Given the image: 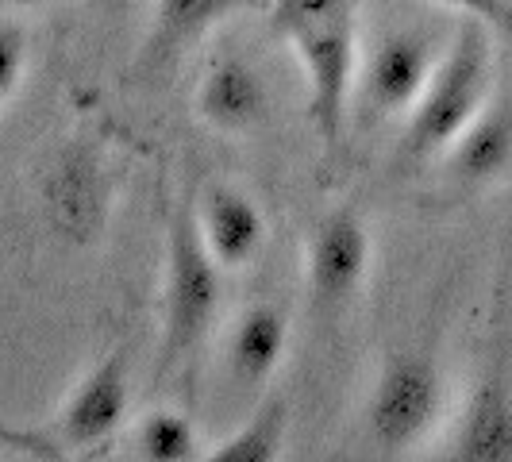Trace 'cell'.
I'll return each instance as SVG.
<instances>
[{
	"instance_id": "obj_1",
	"label": "cell",
	"mask_w": 512,
	"mask_h": 462,
	"mask_svg": "<svg viewBox=\"0 0 512 462\" xmlns=\"http://www.w3.org/2000/svg\"><path fill=\"white\" fill-rule=\"evenodd\" d=\"M270 31L297 54L308 85V116L324 151L339 154L347 97L355 85V0H274Z\"/></svg>"
},
{
	"instance_id": "obj_2",
	"label": "cell",
	"mask_w": 512,
	"mask_h": 462,
	"mask_svg": "<svg viewBox=\"0 0 512 462\" xmlns=\"http://www.w3.org/2000/svg\"><path fill=\"white\" fill-rule=\"evenodd\" d=\"M493 81V27L466 20L443 47L436 74L405 120V158L424 162L443 154L462 128L489 104Z\"/></svg>"
},
{
	"instance_id": "obj_3",
	"label": "cell",
	"mask_w": 512,
	"mask_h": 462,
	"mask_svg": "<svg viewBox=\"0 0 512 462\" xmlns=\"http://www.w3.org/2000/svg\"><path fill=\"white\" fill-rule=\"evenodd\" d=\"M220 270L224 266L212 258L201 239L197 212L181 205L170 220V247H166V339H162L166 366L205 339L220 308Z\"/></svg>"
},
{
	"instance_id": "obj_4",
	"label": "cell",
	"mask_w": 512,
	"mask_h": 462,
	"mask_svg": "<svg viewBox=\"0 0 512 462\" xmlns=\"http://www.w3.org/2000/svg\"><path fill=\"white\" fill-rule=\"evenodd\" d=\"M443 405V378L428 355H397L385 362L370 397V436L385 451H405L428 436Z\"/></svg>"
},
{
	"instance_id": "obj_5",
	"label": "cell",
	"mask_w": 512,
	"mask_h": 462,
	"mask_svg": "<svg viewBox=\"0 0 512 462\" xmlns=\"http://www.w3.org/2000/svg\"><path fill=\"white\" fill-rule=\"evenodd\" d=\"M112 205V181L89 143H70L43 174V208L66 243H93Z\"/></svg>"
},
{
	"instance_id": "obj_6",
	"label": "cell",
	"mask_w": 512,
	"mask_h": 462,
	"mask_svg": "<svg viewBox=\"0 0 512 462\" xmlns=\"http://www.w3.org/2000/svg\"><path fill=\"white\" fill-rule=\"evenodd\" d=\"M443 51L428 31L397 27L374 43L362 62V101L374 116H409L424 97Z\"/></svg>"
},
{
	"instance_id": "obj_7",
	"label": "cell",
	"mask_w": 512,
	"mask_h": 462,
	"mask_svg": "<svg viewBox=\"0 0 512 462\" xmlns=\"http://www.w3.org/2000/svg\"><path fill=\"white\" fill-rule=\"evenodd\" d=\"M374 258L370 231L351 205L328 212L308 243V289L320 312H339L366 282Z\"/></svg>"
},
{
	"instance_id": "obj_8",
	"label": "cell",
	"mask_w": 512,
	"mask_h": 462,
	"mask_svg": "<svg viewBox=\"0 0 512 462\" xmlns=\"http://www.w3.org/2000/svg\"><path fill=\"white\" fill-rule=\"evenodd\" d=\"M124 416H128V347H116L66 397L58 412V439L70 447H97L120 432Z\"/></svg>"
},
{
	"instance_id": "obj_9",
	"label": "cell",
	"mask_w": 512,
	"mask_h": 462,
	"mask_svg": "<svg viewBox=\"0 0 512 462\" xmlns=\"http://www.w3.org/2000/svg\"><path fill=\"white\" fill-rule=\"evenodd\" d=\"M266 108H270L266 81L239 54L216 58L197 85V116L212 131H224V135L255 131L266 120Z\"/></svg>"
},
{
	"instance_id": "obj_10",
	"label": "cell",
	"mask_w": 512,
	"mask_h": 462,
	"mask_svg": "<svg viewBox=\"0 0 512 462\" xmlns=\"http://www.w3.org/2000/svg\"><path fill=\"white\" fill-rule=\"evenodd\" d=\"M193 212H197V228H201L205 247L224 270L247 266L266 243V220H262L258 205L231 185H208L201 205Z\"/></svg>"
},
{
	"instance_id": "obj_11",
	"label": "cell",
	"mask_w": 512,
	"mask_h": 462,
	"mask_svg": "<svg viewBox=\"0 0 512 462\" xmlns=\"http://www.w3.org/2000/svg\"><path fill=\"white\" fill-rule=\"evenodd\" d=\"M447 459L512 462V378L505 370H489L474 389Z\"/></svg>"
},
{
	"instance_id": "obj_12",
	"label": "cell",
	"mask_w": 512,
	"mask_h": 462,
	"mask_svg": "<svg viewBox=\"0 0 512 462\" xmlns=\"http://www.w3.org/2000/svg\"><path fill=\"white\" fill-rule=\"evenodd\" d=\"M447 174L459 185H486L512 166V101H489L443 151Z\"/></svg>"
},
{
	"instance_id": "obj_13",
	"label": "cell",
	"mask_w": 512,
	"mask_h": 462,
	"mask_svg": "<svg viewBox=\"0 0 512 462\" xmlns=\"http://www.w3.org/2000/svg\"><path fill=\"white\" fill-rule=\"evenodd\" d=\"M247 0H158L154 20L143 43V66L166 70L181 58L185 47H193L220 20L235 16Z\"/></svg>"
},
{
	"instance_id": "obj_14",
	"label": "cell",
	"mask_w": 512,
	"mask_h": 462,
	"mask_svg": "<svg viewBox=\"0 0 512 462\" xmlns=\"http://www.w3.org/2000/svg\"><path fill=\"white\" fill-rule=\"evenodd\" d=\"M289 347V320L282 308L251 305L239 312L228 335V366L239 385H262L285 359Z\"/></svg>"
},
{
	"instance_id": "obj_15",
	"label": "cell",
	"mask_w": 512,
	"mask_h": 462,
	"mask_svg": "<svg viewBox=\"0 0 512 462\" xmlns=\"http://www.w3.org/2000/svg\"><path fill=\"white\" fill-rule=\"evenodd\" d=\"M285 443V401L274 393L258 405L247 424H239L228 439H220L208 462H274Z\"/></svg>"
},
{
	"instance_id": "obj_16",
	"label": "cell",
	"mask_w": 512,
	"mask_h": 462,
	"mask_svg": "<svg viewBox=\"0 0 512 462\" xmlns=\"http://www.w3.org/2000/svg\"><path fill=\"white\" fill-rule=\"evenodd\" d=\"M131 447L143 462H189L197 459V432L178 409H154L135 424Z\"/></svg>"
},
{
	"instance_id": "obj_17",
	"label": "cell",
	"mask_w": 512,
	"mask_h": 462,
	"mask_svg": "<svg viewBox=\"0 0 512 462\" xmlns=\"http://www.w3.org/2000/svg\"><path fill=\"white\" fill-rule=\"evenodd\" d=\"M31 70V39L16 20L0 24V104H12Z\"/></svg>"
},
{
	"instance_id": "obj_18",
	"label": "cell",
	"mask_w": 512,
	"mask_h": 462,
	"mask_svg": "<svg viewBox=\"0 0 512 462\" xmlns=\"http://www.w3.org/2000/svg\"><path fill=\"white\" fill-rule=\"evenodd\" d=\"M439 4L462 12L466 20H482L497 35H509L512 39V0H439Z\"/></svg>"
},
{
	"instance_id": "obj_19",
	"label": "cell",
	"mask_w": 512,
	"mask_h": 462,
	"mask_svg": "<svg viewBox=\"0 0 512 462\" xmlns=\"http://www.w3.org/2000/svg\"><path fill=\"white\" fill-rule=\"evenodd\" d=\"M8 8H39V4H51V0H4Z\"/></svg>"
}]
</instances>
